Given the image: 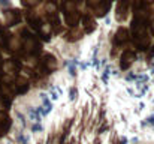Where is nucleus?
I'll return each mask as SVG.
<instances>
[{
	"label": "nucleus",
	"mask_w": 154,
	"mask_h": 144,
	"mask_svg": "<svg viewBox=\"0 0 154 144\" xmlns=\"http://www.w3.org/2000/svg\"><path fill=\"white\" fill-rule=\"evenodd\" d=\"M27 89H29V84L23 80V81L18 83V89H17V92H18V93H24V92H27Z\"/></svg>",
	"instance_id": "0eeeda50"
},
{
	"label": "nucleus",
	"mask_w": 154,
	"mask_h": 144,
	"mask_svg": "<svg viewBox=\"0 0 154 144\" xmlns=\"http://www.w3.org/2000/svg\"><path fill=\"white\" fill-rule=\"evenodd\" d=\"M82 23H84L85 32H91V30L96 27V21H94L93 17H90V15H85V17L82 18Z\"/></svg>",
	"instance_id": "39448f33"
},
{
	"label": "nucleus",
	"mask_w": 154,
	"mask_h": 144,
	"mask_svg": "<svg viewBox=\"0 0 154 144\" xmlns=\"http://www.w3.org/2000/svg\"><path fill=\"white\" fill-rule=\"evenodd\" d=\"M79 36H81V33H79L76 29H73L70 33H67V38H69V41H72V42L76 41V39H79Z\"/></svg>",
	"instance_id": "423d86ee"
},
{
	"label": "nucleus",
	"mask_w": 154,
	"mask_h": 144,
	"mask_svg": "<svg viewBox=\"0 0 154 144\" xmlns=\"http://www.w3.org/2000/svg\"><path fill=\"white\" fill-rule=\"evenodd\" d=\"M23 2H24L26 5H29V6H33V5H36L39 0H23Z\"/></svg>",
	"instance_id": "1a4fd4ad"
},
{
	"label": "nucleus",
	"mask_w": 154,
	"mask_h": 144,
	"mask_svg": "<svg viewBox=\"0 0 154 144\" xmlns=\"http://www.w3.org/2000/svg\"><path fill=\"white\" fill-rule=\"evenodd\" d=\"M127 3H126V0H118V3H117V12H115V17H117V20H120V21H123L126 17H127Z\"/></svg>",
	"instance_id": "f257e3e1"
},
{
	"label": "nucleus",
	"mask_w": 154,
	"mask_h": 144,
	"mask_svg": "<svg viewBox=\"0 0 154 144\" xmlns=\"http://www.w3.org/2000/svg\"><path fill=\"white\" fill-rule=\"evenodd\" d=\"M102 2H103V0H88V5H90V6H93V8L96 9V8H97Z\"/></svg>",
	"instance_id": "6e6552de"
},
{
	"label": "nucleus",
	"mask_w": 154,
	"mask_h": 144,
	"mask_svg": "<svg viewBox=\"0 0 154 144\" xmlns=\"http://www.w3.org/2000/svg\"><path fill=\"white\" fill-rule=\"evenodd\" d=\"M11 3V0H0V5H3V6H8Z\"/></svg>",
	"instance_id": "9d476101"
},
{
	"label": "nucleus",
	"mask_w": 154,
	"mask_h": 144,
	"mask_svg": "<svg viewBox=\"0 0 154 144\" xmlns=\"http://www.w3.org/2000/svg\"><path fill=\"white\" fill-rule=\"evenodd\" d=\"M5 15H6V21H8V24H9V26H15V24H18V23H20V20H21V15H20V12H18L17 9L6 11V12H5Z\"/></svg>",
	"instance_id": "f03ea898"
},
{
	"label": "nucleus",
	"mask_w": 154,
	"mask_h": 144,
	"mask_svg": "<svg viewBox=\"0 0 154 144\" xmlns=\"http://www.w3.org/2000/svg\"><path fill=\"white\" fill-rule=\"evenodd\" d=\"M133 60H135V54H133V53L126 51V53L121 56V62H120L121 69H129V66L133 63Z\"/></svg>",
	"instance_id": "7ed1b4c3"
},
{
	"label": "nucleus",
	"mask_w": 154,
	"mask_h": 144,
	"mask_svg": "<svg viewBox=\"0 0 154 144\" xmlns=\"http://www.w3.org/2000/svg\"><path fill=\"white\" fill-rule=\"evenodd\" d=\"M127 39H129V32H127L124 27H120L118 32L115 33V42H117V44H123V42H126Z\"/></svg>",
	"instance_id": "20e7f679"
}]
</instances>
